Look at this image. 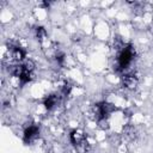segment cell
<instances>
[{
	"instance_id": "cell-1",
	"label": "cell",
	"mask_w": 153,
	"mask_h": 153,
	"mask_svg": "<svg viewBox=\"0 0 153 153\" xmlns=\"http://www.w3.org/2000/svg\"><path fill=\"white\" fill-rule=\"evenodd\" d=\"M134 57V49L131 47H127L122 50V53L120 54V57H118V67H121L122 69L127 68L131 60Z\"/></svg>"
},
{
	"instance_id": "cell-2",
	"label": "cell",
	"mask_w": 153,
	"mask_h": 153,
	"mask_svg": "<svg viewBox=\"0 0 153 153\" xmlns=\"http://www.w3.org/2000/svg\"><path fill=\"white\" fill-rule=\"evenodd\" d=\"M38 127H36V126H31V127H29L26 130H25V133H24V140L27 142V141H31L33 137H36L37 135H38Z\"/></svg>"
},
{
	"instance_id": "cell-3",
	"label": "cell",
	"mask_w": 153,
	"mask_h": 153,
	"mask_svg": "<svg viewBox=\"0 0 153 153\" xmlns=\"http://www.w3.org/2000/svg\"><path fill=\"white\" fill-rule=\"evenodd\" d=\"M123 84L127 87L131 88V87H134L136 85V78H134V75H131V74H128V75H126L123 78Z\"/></svg>"
},
{
	"instance_id": "cell-4",
	"label": "cell",
	"mask_w": 153,
	"mask_h": 153,
	"mask_svg": "<svg viewBox=\"0 0 153 153\" xmlns=\"http://www.w3.org/2000/svg\"><path fill=\"white\" fill-rule=\"evenodd\" d=\"M56 103H57V97L55 94L48 96V98L44 100V105L47 109H51L54 105H56Z\"/></svg>"
},
{
	"instance_id": "cell-5",
	"label": "cell",
	"mask_w": 153,
	"mask_h": 153,
	"mask_svg": "<svg viewBox=\"0 0 153 153\" xmlns=\"http://www.w3.org/2000/svg\"><path fill=\"white\" fill-rule=\"evenodd\" d=\"M12 56H13L16 60H22V59L24 57V51H23L20 48L16 47V48L12 49Z\"/></svg>"
}]
</instances>
